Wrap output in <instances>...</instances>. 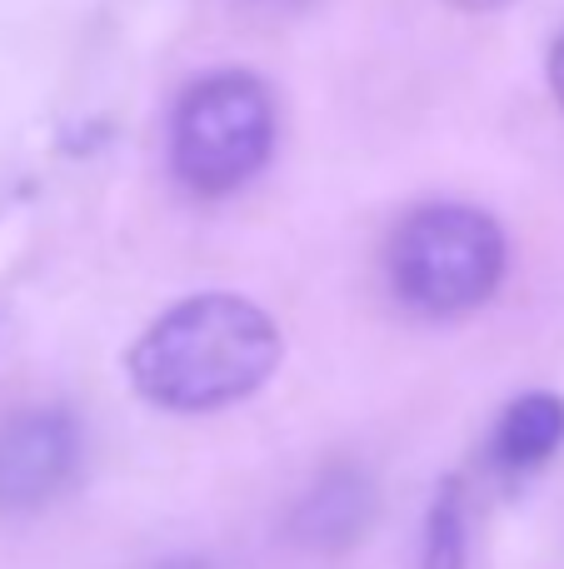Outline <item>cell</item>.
Returning a JSON list of instances; mask_svg holds the SVG:
<instances>
[{"instance_id": "8", "label": "cell", "mask_w": 564, "mask_h": 569, "mask_svg": "<svg viewBox=\"0 0 564 569\" xmlns=\"http://www.w3.org/2000/svg\"><path fill=\"white\" fill-rule=\"evenodd\" d=\"M550 90H555V100H560V110H564V30H560L555 50H550Z\"/></svg>"}, {"instance_id": "10", "label": "cell", "mask_w": 564, "mask_h": 569, "mask_svg": "<svg viewBox=\"0 0 564 569\" xmlns=\"http://www.w3.org/2000/svg\"><path fill=\"white\" fill-rule=\"evenodd\" d=\"M160 569H210V565H200V560H175V565H160Z\"/></svg>"}, {"instance_id": "3", "label": "cell", "mask_w": 564, "mask_h": 569, "mask_svg": "<svg viewBox=\"0 0 564 569\" xmlns=\"http://www.w3.org/2000/svg\"><path fill=\"white\" fill-rule=\"evenodd\" d=\"M505 276V230L475 206H425L390 246V280L420 315H465Z\"/></svg>"}, {"instance_id": "5", "label": "cell", "mask_w": 564, "mask_h": 569, "mask_svg": "<svg viewBox=\"0 0 564 569\" xmlns=\"http://www.w3.org/2000/svg\"><path fill=\"white\" fill-rule=\"evenodd\" d=\"M370 525H375V485H370L365 470L340 465V470L320 475L305 490V500L295 505L290 540L315 555H340L355 540H365Z\"/></svg>"}, {"instance_id": "1", "label": "cell", "mask_w": 564, "mask_h": 569, "mask_svg": "<svg viewBox=\"0 0 564 569\" xmlns=\"http://www.w3.org/2000/svg\"><path fill=\"white\" fill-rule=\"evenodd\" d=\"M280 330L245 295H190L130 350V380L160 410L205 415L250 400L280 365Z\"/></svg>"}, {"instance_id": "6", "label": "cell", "mask_w": 564, "mask_h": 569, "mask_svg": "<svg viewBox=\"0 0 564 569\" xmlns=\"http://www.w3.org/2000/svg\"><path fill=\"white\" fill-rule=\"evenodd\" d=\"M560 445H564V400L560 395H525V400H515L500 415L490 455H495L500 470L525 475L540 470Z\"/></svg>"}, {"instance_id": "7", "label": "cell", "mask_w": 564, "mask_h": 569, "mask_svg": "<svg viewBox=\"0 0 564 569\" xmlns=\"http://www.w3.org/2000/svg\"><path fill=\"white\" fill-rule=\"evenodd\" d=\"M420 569H465V500H460V485H445L430 505Z\"/></svg>"}, {"instance_id": "4", "label": "cell", "mask_w": 564, "mask_h": 569, "mask_svg": "<svg viewBox=\"0 0 564 569\" xmlns=\"http://www.w3.org/2000/svg\"><path fill=\"white\" fill-rule=\"evenodd\" d=\"M80 430L66 410H20L0 425V510H40L70 485Z\"/></svg>"}, {"instance_id": "11", "label": "cell", "mask_w": 564, "mask_h": 569, "mask_svg": "<svg viewBox=\"0 0 564 569\" xmlns=\"http://www.w3.org/2000/svg\"><path fill=\"white\" fill-rule=\"evenodd\" d=\"M275 6H300V0H275Z\"/></svg>"}, {"instance_id": "9", "label": "cell", "mask_w": 564, "mask_h": 569, "mask_svg": "<svg viewBox=\"0 0 564 569\" xmlns=\"http://www.w3.org/2000/svg\"><path fill=\"white\" fill-rule=\"evenodd\" d=\"M455 10H475V16H485V10H505V6H515V0H450Z\"/></svg>"}, {"instance_id": "2", "label": "cell", "mask_w": 564, "mask_h": 569, "mask_svg": "<svg viewBox=\"0 0 564 569\" xmlns=\"http://www.w3.org/2000/svg\"><path fill=\"white\" fill-rule=\"evenodd\" d=\"M275 146V100L250 70H215L195 80L175 106L170 126V166L195 196L240 190Z\"/></svg>"}]
</instances>
